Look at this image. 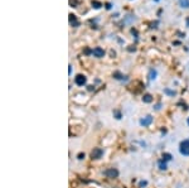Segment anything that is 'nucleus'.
I'll list each match as a JSON object with an SVG mask.
<instances>
[{
	"label": "nucleus",
	"mask_w": 189,
	"mask_h": 188,
	"mask_svg": "<svg viewBox=\"0 0 189 188\" xmlns=\"http://www.w3.org/2000/svg\"><path fill=\"white\" fill-rule=\"evenodd\" d=\"M179 152H180V154H183V155H187V157L189 155V139L183 140L182 143H180Z\"/></svg>",
	"instance_id": "f257e3e1"
},
{
	"label": "nucleus",
	"mask_w": 189,
	"mask_h": 188,
	"mask_svg": "<svg viewBox=\"0 0 189 188\" xmlns=\"http://www.w3.org/2000/svg\"><path fill=\"white\" fill-rule=\"evenodd\" d=\"M151 123H153V116H150V115L145 116L144 119L140 120V125H142V126H149Z\"/></svg>",
	"instance_id": "39448f33"
},
{
	"label": "nucleus",
	"mask_w": 189,
	"mask_h": 188,
	"mask_svg": "<svg viewBox=\"0 0 189 188\" xmlns=\"http://www.w3.org/2000/svg\"><path fill=\"white\" fill-rule=\"evenodd\" d=\"M163 160H164V162L171 160V155H170L169 153H164V154H163Z\"/></svg>",
	"instance_id": "9b49d317"
},
{
	"label": "nucleus",
	"mask_w": 189,
	"mask_h": 188,
	"mask_svg": "<svg viewBox=\"0 0 189 188\" xmlns=\"http://www.w3.org/2000/svg\"><path fill=\"white\" fill-rule=\"evenodd\" d=\"M179 4L183 8H189V0H179Z\"/></svg>",
	"instance_id": "9d476101"
},
{
	"label": "nucleus",
	"mask_w": 189,
	"mask_h": 188,
	"mask_svg": "<svg viewBox=\"0 0 189 188\" xmlns=\"http://www.w3.org/2000/svg\"><path fill=\"white\" fill-rule=\"evenodd\" d=\"M105 175H106L107 178H116L117 175H119V170L115 169V168H110L105 172Z\"/></svg>",
	"instance_id": "7ed1b4c3"
},
{
	"label": "nucleus",
	"mask_w": 189,
	"mask_h": 188,
	"mask_svg": "<svg viewBox=\"0 0 189 188\" xmlns=\"http://www.w3.org/2000/svg\"><path fill=\"white\" fill-rule=\"evenodd\" d=\"M86 77L83 76V74H77V76H76V78H74V82L77 83L78 86H83L86 83Z\"/></svg>",
	"instance_id": "20e7f679"
},
{
	"label": "nucleus",
	"mask_w": 189,
	"mask_h": 188,
	"mask_svg": "<svg viewBox=\"0 0 189 188\" xmlns=\"http://www.w3.org/2000/svg\"><path fill=\"white\" fill-rule=\"evenodd\" d=\"M158 165H159V169H161V170H165L168 167H166V163L164 162V160H160L158 163Z\"/></svg>",
	"instance_id": "1a4fd4ad"
},
{
	"label": "nucleus",
	"mask_w": 189,
	"mask_h": 188,
	"mask_svg": "<svg viewBox=\"0 0 189 188\" xmlns=\"http://www.w3.org/2000/svg\"><path fill=\"white\" fill-rule=\"evenodd\" d=\"M156 78V71L155 70H150V73H149V80H155Z\"/></svg>",
	"instance_id": "6e6552de"
},
{
	"label": "nucleus",
	"mask_w": 189,
	"mask_h": 188,
	"mask_svg": "<svg viewBox=\"0 0 189 188\" xmlns=\"http://www.w3.org/2000/svg\"><path fill=\"white\" fill-rule=\"evenodd\" d=\"M102 155H103V150L101 148H95L91 152V158L92 159H100Z\"/></svg>",
	"instance_id": "f03ea898"
},
{
	"label": "nucleus",
	"mask_w": 189,
	"mask_h": 188,
	"mask_svg": "<svg viewBox=\"0 0 189 188\" xmlns=\"http://www.w3.org/2000/svg\"><path fill=\"white\" fill-rule=\"evenodd\" d=\"M83 158H85V154L79 153V154H78V159H83Z\"/></svg>",
	"instance_id": "ddd939ff"
},
{
	"label": "nucleus",
	"mask_w": 189,
	"mask_h": 188,
	"mask_svg": "<svg viewBox=\"0 0 189 188\" xmlns=\"http://www.w3.org/2000/svg\"><path fill=\"white\" fill-rule=\"evenodd\" d=\"M187 121H188V125H189V118H188V120H187Z\"/></svg>",
	"instance_id": "4468645a"
},
{
	"label": "nucleus",
	"mask_w": 189,
	"mask_h": 188,
	"mask_svg": "<svg viewBox=\"0 0 189 188\" xmlns=\"http://www.w3.org/2000/svg\"><path fill=\"white\" fill-rule=\"evenodd\" d=\"M92 5H93V8H96V9H98V8H101V3H98V1H92Z\"/></svg>",
	"instance_id": "f8f14e48"
},
{
	"label": "nucleus",
	"mask_w": 189,
	"mask_h": 188,
	"mask_svg": "<svg viewBox=\"0 0 189 188\" xmlns=\"http://www.w3.org/2000/svg\"><path fill=\"white\" fill-rule=\"evenodd\" d=\"M92 53H93V56L97 57V58H101V57L105 56V51L102 48H100V47H96L93 51H92Z\"/></svg>",
	"instance_id": "423d86ee"
},
{
	"label": "nucleus",
	"mask_w": 189,
	"mask_h": 188,
	"mask_svg": "<svg viewBox=\"0 0 189 188\" xmlns=\"http://www.w3.org/2000/svg\"><path fill=\"white\" fill-rule=\"evenodd\" d=\"M142 101L146 102V104H149V102L153 101V97H151V95L146 94V95H144V97H142Z\"/></svg>",
	"instance_id": "0eeeda50"
}]
</instances>
